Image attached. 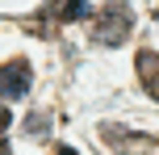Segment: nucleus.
Segmentation results:
<instances>
[{"instance_id": "423d86ee", "label": "nucleus", "mask_w": 159, "mask_h": 155, "mask_svg": "<svg viewBox=\"0 0 159 155\" xmlns=\"http://www.w3.org/2000/svg\"><path fill=\"white\" fill-rule=\"evenodd\" d=\"M50 130V126H46V117H42V113H34L30 117V134H46Z\"/></svg>"}, {"instance_id": "0eeeda50", "label": "nucleus", "mask_w": 159, "mask_h": 155, "mask_svg": "<svg viewBox=\"0 0 159 155\" xmlns=\"http://www.w3.org/2000/svg\"><path fill=\"white\" fill-rule=\"evenodd\" d=\"M4 126H8V109L0 105V134H4Z\"/></svg>"}, {"instance_id": "6e6552de", "label": "nucleus", "mask_w": 159, "mask_h": 155, "mask_svg": "<svg viewBox=\"0 0 159 155\" xmlns=\"http://www.w3.org/2000/svg\"><path fill=\"white\" fill-rule=\"evenodd\" d=\"M59 155H75V151H71V147H59Z\"/></svg>"}, {"instance_id": "f03ea898", "label": "nucleus", "mask_w": 159, "mask_h": 155, "mask_svg": "<svg viewBox=\"0 0 159 155\" xmlns=\"http://www.w3.org/2000/svg\"><path fill=\"white\" fill-rule=\"evenodd\" d=\"M0 92H4L8 101H21L25 92H30V63H25V59H8V63L0 67Z\"/></svg>"}, {"instance_id": "20e7f679", "label": "nucleus", "mask_w": 159, "mask_h": 155, "mask_svg": "<svg viewBox=\"0 0 159 155\" xmlns=\"http://www.w3.org/2000/svg\"><path fill=\"white\" fill-rule=\"evenodd\" d=\"M138 80H143V92H151L159 101V55L155 50H143L138 55Z\"/></svg>"}, {"instance_id": "f257e3e1", "label": "nucleus", "mask_w": 159, "mask_h": 155, "mask_svg": "<svg viewBox=\"0 0 159 155\" xmlns=\"http://www.w3.org/2000/svg\"><path fill=\"white\" fill-rule=\"evenodd\" d=\"M130 25H134V13H130L121 0H113V4L96 17L92 34H96V42H105V46H121V42L130 38Z\"/></svg>"}, {"instance_id": "7ed1b4c3", "label": "nucleus", "mask_w": 159, "mask_h": 155, "mask_svg": "<svg viewBox=\"0 0 159 155\" xmlns=\"http://www.w3.org/2000/svg\"><path fill=\"white\" fill-rule=\"evenodd\" d=\"M105 143H109V147H117L121 155H151V151H155L151 139H138V134L121 130V126H109V130H105Z\"/></svg>"}, {"instance_id": "39448f33", "label": "nucleus", "mask_w": 159, "mask_h": 155, "mask_svg": "<svg viewBox=\"0 0 159 155\" xmlns=\"http://www.w3.org/2000/svg\"><path fill=\"white\" fill-rule=\"evenodd\" d=\"M59 17H63V21H80V17H88V0H63V4H59Z\"/></svg>"}]
</instances>
